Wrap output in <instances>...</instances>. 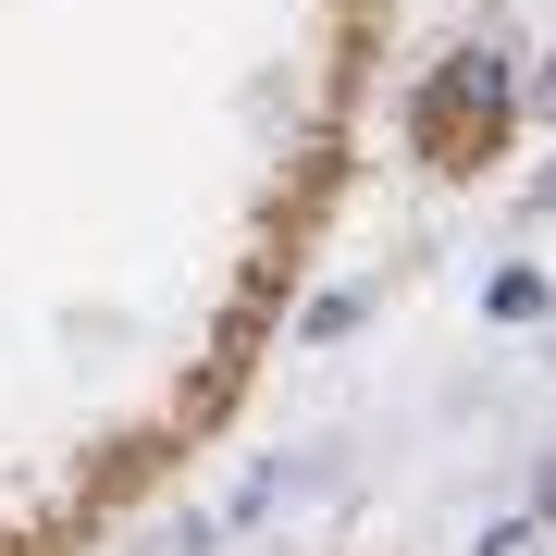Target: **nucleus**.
Returning a JSON list of instances; mask_svg holds the SVG:
<instances>
[{
    "label": "nucleus",
    "mask_w": 556,
    "mask_h": 556,
    "mask_svg": "<svg viewBox=\"0 0 556 556\" xmlns=\"http://www.w3.org/2000/svg\"><path fill=\"white\" fill-rule=\"evenodd\" d=\"M544 507H556V470H544Z\"/></svg>",
    "instance_id": "f03ea898"
},
{
    "label": "nucleus",
    "mask_w": 556,
    "mask_h": 556,
    "mask_svg": "<svg viewBox=\"0 0 556 556\" xmlns=\"http://www.w3.org/2000/svg\"><path fill=\"white\" fill-rule=\"evenodd\" d=\"M544 124H556V62H544Z\"/></svg>",
    "instance_id": "f257e3e1"
}]
</instances>
